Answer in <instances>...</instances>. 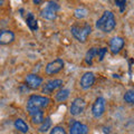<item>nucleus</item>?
<instances>
[{
    "label": "nucleus",
    "instance_id": "nucleus-21",
    "mask_svg": "<svg viewBox=\"0 0 134 134\" xmlns=\"http://www.w3.org/2000/svg\"><path fill=\"white\" fill-rule=\"evenodd\" d=\"M50 126H52V120H50V117H47V119H46L44 122L40 124L38 131L40 133H45V132H47L48 130L50 129Z\"/></svg>",
    "mask_w": 134,
    "mask_h": 134
},
{
    "label": "nucleus",
    "instance_id": "nucleus-26",
    "mask_svg": "<svg viewBox=\"0 0 134 134\" xmlns=\"http://www.w3.org/2000/svg\"><path fill=\"white\" fill-rule=\"evenodd\" d=\"M3 5V0H0V7H1Z\"/></svg>",
    "mask_w": 134,
    "mask_h": 134
},
{
    "label": "nucleus",
    "instance_id": "nucleus-10",
    "mask_svg": "<svg viewBox=\"0 0 134 134\" xmlns=\"http://www.w3.org/2000/svg\"><path fill=\"white\" fill-rule=\"evenodd\" d=\"M94 83H95V75L92 72L84 73L83 76L81 77V81H79V84H81V87L83 90L91 88L94 85Z\"/></svg>",
    "mask_w": 134,
    "mask_h": 134
},
{
    "label": "nucleus",
    "instance_id": "nucleus-14",
    "mask_svg": "<svg viewBox=\"0 0 134 134\" xmlns=\"http://www.w3.org/2000/svg\"><path fill=\"white\" fill-rule=\"evenodd\" d=\"M26 24L28 28L30 29L31 31H36L38 29V21H37L35 15L32 12H28L27 14V17H26Z\"/></svg>",
    "mask_w": 134,
    "mask_h": 134
},
{
    "label": "nucleus",
    "instance_id": "nucleus-6",
    "mask_svg": "<svg viewBox=\"0 0 134 134\" xmlns=\"http://www.w3.org/2000/svg\"><path fill=\"white\" fill-rule=\"evenodd\" d=\"M85 107H86L85 99L82 98V97H77L72 102V105H70V107H69V113L73 116H77V115L82 114V113L84 112Z\"/></svg>",
    "mask_w": 134,
    "mask_h": 134
},
{
    "label": "nucleus",
    "instance_id": "nucleus-16",
    "mask_svg": "<svg viewBox=\"0 0 134 134\" xmlns=\"http://www.w3.org/2000/svg\"><path fill=\"white\" fill-rule=\"evenodd\" d=\"M97 52H98V48H91L88 52L86 53V56H85V63L87 65H92L93 64V59L95 56H97Z\"/></svg>",
    "mask_w": 134,
    "mask_h": 134
},
{
    "label": "nucleus",
    "instance_id": "nucleus-2",
    "mask_svg": "<svg viewBox=\"0 0 134 134\" xmlns=\"http://www.w3.org/2000/svg\"><path fill=\"white\" fill-rule=\"evenodd\" d=\"M50 103V99L46 96L40 95H31L27 100V112L28 114L32 116L37 112L41 111L43 108L47 107Z\"/></svg>",
    "mask_w": 134,
    "mask_h": 134
},
{
    "label": "nucleus",
    "instance_id": "nucleus-25",
    "mask_svg": "<svg viewBox=\"0 0 134 134\" xmlns=\"http://www.w3.org/2000/svg\"><path fill=\"white\" fill-rule=\"evenodd\" d=\"M41 1H43V0H32V2L35 3V5H39Z\"/></svg>",
    "mask_w": 134,
    "mask_h": 134
},
{
    "label": "nucleus",
    "instance_id": "nucleus-17",
    "mask_svg": "<svg viewBox=\"0 0 134 134\" xmlns=\"http://www.w3.org/2000/svg\"><path fill=\"white\" fill-rule=\"evenodd\" d=\"M56 100L57 102H65V100L69 97V90L67 88H62L57 92L56 94Z\"/></svg>",
    "mask_w": 134,
    "mask_h": 134
},
{
    "label": "nucleus",
    "instance_id": "nucleus-7",
    "mask_svg": "<svg viewBox=\"0 0 134 134\" xmlns=\"http://www.w3.org/2000/svg\"><path fill=\"white\" fill-rule=\"evenodd\" d=\"M105 112V99L103 97H97L92 106V114L95 119H99Z\"/></svg>",
    "mask_w": 134,
    "mask_h": 134
},
{
    "label": "nucleus",
    "instance_id": "nucleus-8",
    "mask_svg": "<svg viewBox=\"0 0 134 134\" xmlns=\"http://www.w3.org/2000/svg\"><path fill=\"white\" fill-rule=\"evenodd\" d=\"M25 83L29 90H38L43 84V78L36 74H28L25 78Z\"/></svg>",
    "mask_w": 134,
    "mask_h": 134
},
{
    "label": "nucleus",
    "instance_id": "nucleus-19",
    "mask_svg": "<svg viewBox=\"0 0 134 134\" xmlns=\"http://www.w3.org/2000/svg\"><path fill=\"white\" fill-rule=\"evenodd\" d=\"M123 99L125 103L130 104V105H134V90H129L125 92Z\"/></svg>",
    "mask_w": 134,
    "mask_h": 134
},
{
    "label": "nucleus",
    "instance_id": "nucleus-20",
    "mask_svg": "<svg viewBox=\"0 0 134 134\" xmlns=\"http://www.w3.org/2000/svg\"><path fill=\"white\" fill-rule=\"evenodd\" d=\"M87 15H88V10L84 7L77 8V9L74 11V16L76 17L77 19H84L85 17H87Z\"/></svg>",
    "mask_w": 134,
    "mask_h": 134
},
{
    "label": "nucleus",
    "instance_id": "nucleus-11",
    "mask_svg": "<svg viewBox=\"0 0 134 134\" xmlns=\"http://www.w3.org/2000/svg\"><path fill=\"white\" fill-rule=\"evenodd\" d=\"M62 85H63L62 79H52V81H48L43 87V93L50 94V93H53L54 91H56L57 88H59Z\"/></svg>",
    "mask_w": 134,
    "mask_h": 134
},
{
    "label": "nucleus",
    "instance_id": "nucleus-9",
    "mask_svg": "<svg viewBox=\"0 0 134 134\" xmlns=\"http://www.w3.org/2000/svg\"><path fill=\"white\" fill-rule=\"evenodd\" d=\"M125 45V40L123 37H120V36H115L113 37V38H111L110 40V49L112 54H114V55H116V54H119L121 50L123 49Z\"/></svg>",
    "mask_w": 134,
    "mask_h": 134
},
{
    "label": "nucleus",
    "instance_id": "nucleus-18",
    "mask_svg": "<svg viewBox=\"0 0 134 134\" xmlns=\"http://www.w3.org/2000/svg\"><path fill=\"white\" fill-rule=\"evenodd\" d=\"M31 117V123L32 124H35V125H40L41 123L45 121V117H44V113L43 111H39V112H37L36 114H34Z\"/></svg>",
    "mask_w": 134,
    "mask_h": 134
},
{
    "label": "nucleus",
    "instance_id": "nucleus-23",
    "mask_svg": "<svg viewBox=\"0 0 134 134\" xmlns=\"http://www.w3.org/2000/svg\"><path fill=\"white\" fill-rule=\"evenodd\" d=\"M115 5L119 7V9L121 12H124L125 8H126V0H114Z\"/></svg>",
    "mask_w": 134,
    "mask_h": 134
},
{
    "label": "nucleus",
    "instance_id": "nucleus-5",
    "mask_svg": "<svg viewBox=\"0 0 134 134\" xmlns=\"http://www.w3.org/2000/svg\"><path fill=\"white\" fill-rule=\"evenodd\" d=\"M64 65L65 63L62 58H57V59L53 60L48 63L47 65L45 67V73L47 75H55V74H58L60 70L64 68Z\"/></svg>",
    "mask_w": 134,
    "mask_h": 134
},
{
    "label": "nucleus",
    "instance_id": "nucleus-24",
    "mask_svg": "<svg viewBox=\"0 0 134 134\" xmlns=\"http://www.w3.org/2000/svg\"><path fill=\"white\" fill-rule=\"evenodd\" d=\"M107 53V48L106 47H103V48H99L98 52H97V56H98V59L99 62H102L104 59V57H105V54Z\"/></svg>",
    "mask_w": 134,
    "mask_h": 134
},
{
    "label": "nucleus",
    "instance_id": "nucleus-15",
    "mask_svg": "<svg viewBox=\"0 0 134 134\" xmlns=\"http://www.w3.org/2000/svg\"><path fill=\"white\" fill-rule=\"evenodd\" d=\"M14 124H15L16 130H18V131L21 132V133H27L29 131V126L23 119H17Z\"/></svg>",
    "mask_w": 134,
    "mask_h": 134
},
{
    "label": "nucleus",
    "instance_id": "nucleus-1",
    "mask_svg": "<svg viewBox=\"0 0 134 134\" xmlns=\"http://www.w3.org/2000/svg\"><path fill=\"white\" fill-rule=\"evenodd\" d=\"M95 27L97 28L98 30L105 32V34L112 32L116 27V20H115L114 14L110 10L104 11L103 15L96 20Z\"/></svg>",
    "mask_w": 134,
    "mask_h": 134
},
{
    "label": "nucleus",
    "instance_id": "nucleus-22",
    "mask_svg": "<svg viewBox=\"0 0 134 134\" xmlns=\"http://www.w3.org/2000/svg\"><path fill=\"white\" fill-rule=\"evenodd\" d=\"M50 134H67L65 129L63 126H59V125H57V126H54L52 129V131H50Z\"/></svg>",
    "mask_w": 134,
    "mask_h": 134
},
{
    "label": "nucleus",
    "instance_id": "nucleus-13",
    "mask_svg": "<svg viewBox=\"0 0 134 134\" xmlns=\"http://www.w3.org/2000/svg\"><path fill=\"white\" fill-rule=\"evenodd\" d=\"M88 132V127L84 123H81L78 121H75L73 124L70 125L69 134H87Z\"/></svg>",
    "mask_w": 134,
    "mask_h": 134
},
{
    "label": "nucleus",
    "instance_id": "nucleus-12",
    "mask_svg": "<svg viewBox=\"0 0 134 134\" xmlns=\"http://www.w3.org/2000/svg\"><path fill=\"white\" fill-rule=\"evenodd\" d=\"M14 40H15L14 31L9 30V29H6V30L0 31V45L1 46L9 45L11 43H14Z\"/></svg>",
    "mask_w": 134,
    "mask_h": 134
},
{
    "label": "nucleus",
    "instance_id": "nucleus-3",
    "mask_svg": "<svg viewBox=\"0 0 134 134\" xmlns=\"http://www.w3.org/2000/svg\"><path fill=\"white\" fill-rule=\"evenodd\" d=\"M70 32H72L73 37L77 41H79V43H85L92 32V27H91V25L87 23H83L82 25L76 24L70 27Z\"/></svg>",
    "mask_w": 134,
    "mask_h": 134
},
{
    "label": "nucleus",
    "instance_id": "nucleus-4",
    "mask_svg": "<svg viewBox=\"0 0 134 134\" xmlns=\"http://www.w3.org/2000/svg\"><path fill=\"white\" fill-rule=\"evenodd\" d=\"M59 10V5L57 2L50 0L46 3V6L40 12V16L46 20H54L57 17V11Z\"/></svg>",
    "mask_w": 134,
    "mask_h": 134
}]
</instances>
